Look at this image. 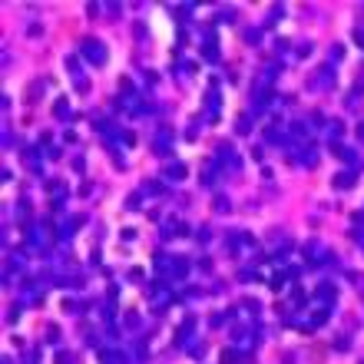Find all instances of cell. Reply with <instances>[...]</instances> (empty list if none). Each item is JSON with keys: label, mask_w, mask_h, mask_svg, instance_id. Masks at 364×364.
<instances>
[{"label": "cell", "mask_w": 364, "mask_h": 364, "mask_svg": "<svg viewBox=\"0 0 364 364\" xmlns=\"http://www.w3.org/2000/svg\"><path fill=\"white\" fill-rule=\"evenodd\" d=\"M361 139H364V126H361Z\"/></svg>", "instance_id": "obj_2"}, {"label": "cell", "mask_w": 364, "mask_h": 364, "mask_svg": "<svg viewBox=\"0 0 364 364\" xmlns=\"http://www.w3.org/2000/svg\"><path fill=\"white\" fill-rule=\"evenodd\" d=\"M83 53H86V60H93L96 66L106 63V46L99 43V40H83Z\"/></svg>", "instance_id": "obj_1"}]
</instances>
